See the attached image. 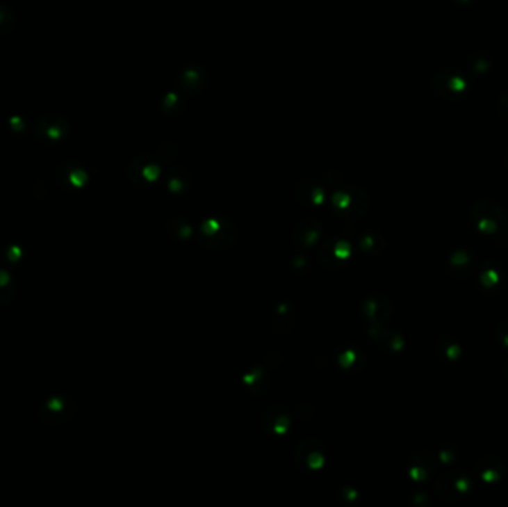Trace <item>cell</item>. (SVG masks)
Masks as SVG:
<instances>
[{"instance_id": "15", "label": "cell", "mask_w": 508, "mask_h": 507, "mask_svg": "<svg viewBox=\"0 0 508 507\" xmlns=\"http://www.w3.org/2000/svg\"><path fill=\"white\" fill-rule=\"evenodd\" d=\"M57 175H58V180L63 183L64 186L74 188V189L83 188L90 180V176H88V172H86V170L73 163L63 164L58 168Z\"/></svg>"}, {"instance_id": "29", "label": "cell", "mask_w": 508, "mask_h": 507, "mask_svg": "<svg viewBox=\"0 0 508 507\" xmlns=\"http://www.w3.org/2000/svg\"><path fill=\"white\" fill-rule=\"evenodd\" d=\"M496 337H498V339L502 345L508 347V319L504 320L498 326V329H496Z\"/></svg>"}, {"instance_id": "25", "label": "cell", "mask_w": 508, "mask_h": 507, "mask_svg": "<svg viewBox=\"0 0 508 507\" xmlns=\"http://www.w3.org/2000/svg\"><path fill=\"white\" fill-rule=\"evenodd\" d=\"M14 293V282L10 278V274H8L3 269H0V305L6 304Z\"/></svg>"}, {"instance_id": "7", "label": "cell", "mask_w": 508, "mask_h": 507, "mask_svg": "<svg viewBox=\"0 0 508 507\" xmlns=\"http://www.w3.org/2000/svg\"><path fill=\"white\" fill-rule=\"evenodd\" d=\"M161 167L156 161L149 156L142 155L131 161L128 166V177L137 186H149L159 179Z\"/></svg>"}, {"instance_id": "18", "label": "cell", "mask_w": 508, "mask_h": 507, "mask_svg": "<svg viewBox=\"0 0 508 507\" xmlns=\"http://www.w3.org/2000/svg\"><path fill=\"white\" fill-rule=\"evenodd\" d=\"M167 188L170 192L181 195L192 188V176L185 167H172L167 172Z\"/></svg>"}, {"instance_id": "30", "label": "cell", "mask_w": 508, "mask_h": 507, "mask_svg": "<svg viewBox=\"0 0 508 507\" xmlns=\"http://www.w3.org/2000/svg\"><path fill=\"white\" fill-rule=\"evenodd\" d=\"M357 359H359V355H357L355 353L347 351L342 355H339V363H341V366H343V368H350V366H352L355 363Z\"/></svg>"}, {"instance_id": "31", "label": "cell", "mask_w": 508, "mask_h": 507, "mask_svg": "<svg viewBox=\"0 0 508 507\" xmlns=\"http://www.w3.org/2000/svg\"><path fill=\"white\" fill-rule=\"evenodd\" d=\"M505 376L508 378V363L505 364Z\"/></svg>"}, {"instance_id": "2", "label": "cell", "mask_w": 508, "mask_h": 507, "mask_svg": "<svg viewBox=\"0 0 508 507\" xmlns=\"http://www.w3.org/2000/svg\"><path fill=\"white\" fill-rule=\"evenodd\" d=\"M198 240L207 249L228 250L236 241V230L228 219L211 218L199 225Z\"/></svg>"}, {"instance_id": "13", "label": "cell", "mask_w": 508, "mask_h": 507, "mask_svg": "<svg viewBox=\"0 0 508 507\" xmlns=\"http://www.w3.org/2000/svg\"><path fill=\"white\" fill-rule=\"evenodd\" d=\"M262 426L268 433L283 436L290 430V414L283 406H272L263 415Z\"/></svg>"}, {"instance_id": "21", "label": "cell", "mask_w": 508, "mask_h": 507, "mask_svg": "<svg viewBox=\"0 0 508 507\" xmlns=\"http://www.w3.org/2000/svg\"><path fill=\"white\" fill-rule=\"evenodd\" d=\"M295 321V309L291 304H283L277 308V314L274 316V329L278 333H288L293 328Z\"/></svg>"}, {"instance_id": "20", "label": "cell", "mask_w": 508, "mask_h": 507, "mask_svg": "<svg viewBox=\"0 0 508 507\" xmlns=\"http://www.w3.org/2000/svg\"><path fill=\"white\" fill-rule=\"evenodd\" d=\"M243 383L245 385V388L248 392H252L253 394H262L268 390L269 385V380L268 375L262 368H254L252 372H248L244 375Z\"/></svg>"}, {"instance_id": "16", "label": "cell", "mask_w": 508, "mask_h": 507, "mask_svg": "<svg viewBox=\"0 0 508 507\" xmlns=\"http://www.w3.org/2000/svg\"><path fill=\"white\" fill-rule=\"evenodd\" d=\"M474 271V256L466 250L458 249L449 256V273L457 278H466Z\"/></svg>"}, {"instance_id": "22", "label": "cell", "mask_w": 508, "mask_h": 507, "mask_svg": "<svg viewBox=\"0 0 508 507\" xmlns=\"http://www.w3.org/2000/svg\"><path fill=\"white\" fill-rule=\"evenodd\" d=\"M480 282L486 289H496L502 282H504V273L502 268L495 264V262H489L486 264L482 268V275H480Z\"/></svg>"}, {"instance_id": "26", "label": "cell", "mask_w": 508, "mask_h": 507, "mask_svg": "<svg viewBox=\"0 0 508 507\" xmlns=\"http://www.w3.org/2000/svg\"><path fill=\"white\" fill-rule=\"evenodd\" d=\"M170 232L172 236H176V239L186 240L192 235L193 230H192V225H189L186 220L174 219L170 222Z\"/></svg>"}, {"instance_id": "24", "label": "cell", "mask_w": 508, "mask_h": 507, "mask_svg": "<svg viewBox=\"0 0 508 507\" xmlns=\"http://www.w3.org/2000/svg\"><path fill=\"white\" fill-rule=\"evenodd\" d=\"M17 17L8 5H0V35H6L15 27Z\"/></svg>"}, {"instance_id": "6", "label": "cell", "mask_w": 508, "mask_h": 507, "mask_svg": "<svg viewBox=\"0 0 508 507\" xmlns=\"http://www.w3.org/2000/svg\"><path fill=\"white\" fill-rule=\"evenodd\" d=\"M295 461L299 469L320 470L326 465L324 445L316 439H306L300 442L295 452Z\"/></svg>"}, {"instance_id": "3", "label": "cell", "mask_w": 508, "mask_h": 507, "mask_svg": "<svg viewBox=\"0 0 508 507\" xmlns=\"http://www.w3.org/2000/svg\"><path fill=\"white\" fill-rule=\"evenodd\" d=\"M331 206L341 219L355 220L361 218L370 207V197L359 186L339 189L333 193Z\"/></svg>"}, {"instance_id": "10", "label": "cell", "mask_w": 508, "mask_h": 507, "mask_svg": "<svg viewBox=\"0 0 508 507\" xmlns=\"http://www.w3.org/2000/svg\"><path fill=\"white\" fill-rule=\"evenodd\" d=\"M363 312L372 321V325H385L391 319L393 305L386 296L375 295L364 302Z\"/></svg>"}, {"instance_id": "14", "label": "cell", "mask_w": 508, "mask_h": 507, "mask_svg": "<svg viewBox=\"0 0 508 507\" xmlns=\"http://www.w3.org/2000/svg\"><path fill=\"white\" fill-rule=\"evenodd\" d=\"M296 198L305 206H321L326 201V189L313 180H304L296 186Z\"/></svg>"}, {"instance_id": "27", "label": "cell", "mask_w": 508, "mask_h": 507, "mask_svg": "<svg viewBox=\"0 0 508 507\" xmlns=\"http://www.w3.org/2000/svg\"><path fill=\"white\" fill-rule=\"evenodd\" d=\"M162 112L176 116L179 113L183 112V102L180 100V97L176 94H168L164 100H162Z\"/></svg>"}, {"instance_id": "17", "label": "cell", "mask_w": 508, "mask_h": 507, "mask_svg": "<svg viewBox=\"0 0 508 507\" xmlns=\"http://www.w3.org/2000/svg\"><path fill=\"white\" fill-rule=\"evenodd\" d=\"M505 472V465L496 457H484L482 458L477 465H475V473L479 474L480 479L489 483H495L500 481L501 476Z\"/></svg>"}, {"instance_id": "12", "label": "cell", "mask_w": 508, "mask_h": 507, "mask_svg": "<svg viewBox=\"0 0 508 507\" xmlns=\"http://www.w3.org/2000/svg\"><path fill=\"white\" fill-rule=\"evenodd\" d=\"M322 232V225L316 219H305L300 220L293 232V241L296 246L302 249H308V247L316 246Z\"/></svg>"}, {"instance_id": "8", "label": "cell", "mask_w": 508, "mask_h": 507, "mask_svg": "<svg viewBox=\"0 0 508 507\" xmlns=\"http://www.w3.org/2000/svg\"><path fill=\"white\" fill-rule=\"evenodd\" d=\"M348 257H351V244L342 236H330L318 252L321 264L331 269H338L342 262L348 261Z\"/></svg>"}, {"instance_id": "1", "label": "cell", "mask_w": 508, "mask_h": 507, "mask_svg": "<svg viewBox=\"0 0 508 507\" xmlns=\"http://www.w3.org/2000/svg\"><path fill=\"white\" fill-rule=\"evenodd\" d=\"M473 225L482 234L504 239L508 234V213L498 202L492 200H479L470 211Z\"/></svg>"}, {"instance_id": "19", "label": "cell", "mask_w": 508, "mask_h": 507, "mask_svg": "<svg viewBox=\"0 0 508 507\" xmlns=\"http://www.w3.org/2000/svg\"><path fill=\"white\" fill-rule=\"evenodd\" d=\"M207 85V73L198 66H190L180 73V86L186 92H198Z\"/></svg>"}, {"instance_id": "9", "label": "cell", "mask_w": 508, "mask_h": 507, "mask_svg": "<svg viewBox=\"0 0 508 507\" xmlns=\"http://www.w3.org/2000/svg\"><path fill=\"white\" fill-rule=\"evenodd\" d=\"M73 411H74V403L72 399L56 396L48 399V401L43 403V406L40 408V417L43 421L58 424L70 418Z\"/></svg>"}, {"instance_id": "23", "label": "cell", "mask_w": 508, "mask_h": 507, "mask_svg": "<svg viewBox=\"0 0 508 507\" xmlns=\"http://www.w3.org/2000/svg\"><path fill=\"white\" fill-rule=\"evenodd\" d=\"M359 244H360V249L366 253V255H379L384 249H385V240L384 236L379 234V232H364L360 240H359Z\"/></svg>"}, {"instance_id": "32", "label": "cell", "mask_w": 508, "mask_h": 507, "mask_svg": "<svg viewBox=\"0 0 508 507\" xmlns=\"http://www.w3.org/2000/svg\"><path fill=\"white\" fill-rule=\"evenodd\" d=\"M504 99H505V100H507V102H508V95H505V97H504ZM504 118H505V120H508V115H505V116H504Z\"/></svg>"}, {"instance_id": "28", "label": "cell", "mask_w": 508, "mask_h": 507, "mask_svg": "<svg viewBox=\"0 0 508 507\" xmlns=\"http://www.w3.org/2000/svg\"><path fill=\"white\" fill-rule=\"evenodd\" d=\"M439 345H440V353L445 354L449 360L458 359L462 353L459 344L453 339H441Z\"/></svg>"}, {"instance_id": "11", "label": "cell", "mask_w": 508, "mask_h": 507, "mask_svg": "<svg viewBox=\"0 0 508 507\" xmlns=\"http://www.w3.org/2000/svg\"><path fill=\"white\" fill-rule=\"evenodd\" d=\"M467 83L464 82L461 74L453 70H443L436 74L434 78V88L437 92L446 99H453V97H458L466 90Z\"/></svg>"}, {"instance_id": "4", "label": "cell", "mask_w": 508, "mask_h": 507, "mask_svg": "<svg viewBox=\"0 0 508 507\" xmlns=\"http://www.w3.org/2000/svg\"><path fill=\"white\" fill-rule=\"evenodd\" d=\"M72 127L66 118L57 113L40 116L35 124V136L43 143L57 145L70 136Z\"/></svg>"}, {"instance_id": "5", "label": "cell", "mask_w": 508, "mask_h": 507, "mask_svg": "<svg viewBox=\"0 0 508 507\" xmlns=\"http://www.w3.org/2000/svg\"><path fill=\"white\" fill-rule=\"evenodd\" d=\"M473 488L468 474L461 472H448L440 478L436 491L443 500L457 501L467 495Z\"/></svg>"}]
</instances>
